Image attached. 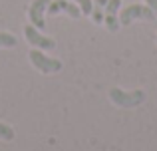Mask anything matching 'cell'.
Here are the masks:
<instances>
[{
    "instance_id": "5b68a950",
    "label": "cell",
    "mask_w": 157,
    "mask_h": 151,
    "mask_svg": "<svg viewBox=\"0 0 157 151\" xmlns=\"http://www.w3.org/2000/svg\"><path fill=\"white\" fill-rule=\"evenodd\" d=\"M46 12H48V16H56L58 12H66L70 18H80L82 16L80 6L76 2H72V0H54V2L48 4Z\"/></svg>"
},
{
    "instance_id": "6da1fadb",
    "label": "cell",
    "mask_w": 157,
    "mask_h": 151,
    "mask_svg": "<svg viewBox=\"0 0 157 151\" xmlns=\"http://www.w3.org/2000/svg\"><path fill=\"white\" fill-rule=\"evenodd\" d=\"M109 100L119 108H137L145 101V92L143 89H133V92H123L119 88L109 89Z\"/></svg>"
},
{
    "instance_id": "4fadbf2b",
    "label": "cell",
    "mask_w": 157,
    "mask_h": 151,
    "mask_svg": "<svg viewBox=\"0 0 157 151\" xmlns=\"http://www.w3.org/2000/svg\"><path fill=\"white\" fill-rule=\"evenodd\" d=\"M155 40H157V38H155Z\"/></svg>"
},
{
    "instance_id": "7a4b0ae2",
    "label": "cell",
    "mask_w": 157,
    "mask_h": 151,
    "mask_svg": "<svg viewBox=\"0 0 157 151\" xmlns=\"http://www.w3.org/2000/svg\"><path fill=\"white\" fill-rule=\"evenodd\" d=\"M28 58H30L32 66H34L36 70H40L42 74H56V72L62 70V62L60 60L46 56L42 50H38V48H32V50L28 52Z\"/></svg>"
},
{
    "instance_id": "52a82bcc",
    "label": "cell",
    "mask_w": 157,
    "mask_h": 151,
    "mask_svg": "<svg viewBox=\"0 0 157 151\" xmlns=\"http://www.w3.org/2000/svg\"><path fill=\"white\" fill-rule=\"evenodd\" d=\"M119 8H121V0H107L104 22H105V28L109 32H117V28H119V18H117Z\"/></svg>"
},
{
    "instance_id": "277c9868",
    "label": "cell",
    "mask_w": 157,
    "mask_h": 151,
    "mask_svg": "<svg viewBox=\"0 0 157 151\" xmlns=\"http://www.w3.org/2000/svg\"><path fill=\"white\" fill-rule=\"evenodd\" d=\"M24 36H26V40L30 42L32 48H38V50H52V48H56V42H54L52 38L42 36L34 24H30V26L24 28Z\"/></svg>"
},
{
    "instance_id": "8fae6325",
    "label": "cell",
    "mask_w": 157,
    "mask_h": 151,
    "mask_svg": "<svg viewBox=\"0 0 157 151\" xmlns=\"http://www.w3.org/2000/svg\"><path fill=\"white\" fill-rule=\"evenodd\" d=\"M0 139L12 141L14 139V129H12L10 125H6V123H0Z\"/></svg>"
},
{
    "instance_id": "7c38bea8",
    "label": "cell",
    "mask_w": 157,
    "mask_h": 151,
    "mask_svg": "<svg viewBox=\"0 0 157 151\" xmlns=\"http://www.w3.org/2000/svg\"><path fill=\"white\" fill-rule=\"evenodd\" d=\"M145 2H147V6H149L151 10H153L155 14H157V0H145Z\"/></svg>"
},
{
    "instance_id": "ba28073f",
    "label": "cell",
    "mask_w": 157,
    "mask_h": 151,
    "mask_svg": "<svg viewBox=\"0 0 157 151\" xmlns=\"http://www.w3.org/2000/svg\"><path fill=\"white\" fill-rule=\"evenodd\" d=\"M94 2V6H92V18H94V22L96 24H101L104 22V14H105V4H107V0H92Z\"/></svg>"
},
{
    "instance_id": "3957f363",
    "label": "cell",
    "mask_w": 157,
    "mask_h": 151,
    "mask_svg": "<svg viewBox=\"0 0 157 151\" xmlns=\"http://www.w3.org/2000/svg\"><path fill=\"white\" fill-rule=\"evenodd\" d=\"M153 20L155 18V12L151 10L149 6H143V4H129L121 10V16H119V24L121 26H129L133 20Z\"/></svg>"
},
{
    "instance_id": "8992f818",
    "label": "cell",
    "mask_w": 157,
    "mask_h": 151,
    "mask_svg": "<svg viewBox=\"0 0 157 151\" xmlns=\"http://www.w3.org/2000/svg\"><path fill=\"white\" fill-rule=\"evenodd\" d=\"M52 0H34L28 8V16H30V22L34 24L38 30H44L46 28V20H44V12H46L48 4Z\"/></svg>"
},
{
    "instance_id": "30bf717a",
    "label": "cell",
    "mask_w": 157,
    "mask_h": 151,
    "mask_svg": "<svg viewBox=\"0 0 157 151\" xmlns=\"http://www.w3.org/2000/svg\"><path fill=\"white\" fill-rule=\"evenodd\" d=\"M72 2H76L78 6H80L82 16H90V14H92V6H94L92 0H72Z\"/></svg>"
},
{
    "instance_id": "9c48e42d",
    "label": "cell",
    "mask_w": 157,
    "mask_h": 151,
    "mask_svg": "<svg viewBox=\"0 0 157 151\" xmlns=\"http://www.w3.org/2000/svg\"><path fill=\"white\" fill-rule=\"evenodd\" d=\"M18 44V38L10 32H0V48H14Z\"/></svg>"
}]
</instances>
